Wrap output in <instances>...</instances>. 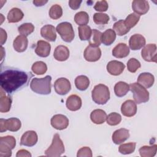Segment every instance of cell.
Segmentation results:
<instances>
[{"instance_id": "cell-22", "label": "cell", "mask_w": 157, "mask_h": 157, "mask_svg": "<svg viewBox=\"0 0 157 157\" xmlns=\"http://www.w3.org/2000/svg\"><path fill=\"white\" fill-rule=\"evenodd\" d=\"M66 105L67 108L71 111L78 110L82 107V99L78 96L72 94L67 98Z\"/></svg>"}, {"instance_id": "cell-23", "label": "cell", "mask_w": 157, "mask_h": 157, "mask_svg": "<svg viewBox=\"0 0 157 157\" xmlns=\"http://www.w3.org/2000/svg\"><path fill=\"white\" fill-rule=\"evenodd\" d=\"M28 44V40L26 36L23 35L18 36L13 42V47L15 51L17 52H25Z\"/></svg>"}, {"instance_id": "cell-21", "label": "cell", "mask_w": 157, "mask_h": 157, "mask_svg": "<svg viewBox=\"0 0 157 157\" xmlns=\"http://www.w3.org/2000/svg\"><path fill=\"white\" fill-rule=\"evenodd\" d=\"M155 82L153 75L149 72L141 73L137 78V83L145 88H149L153 86Z\"/></svg>"}, {"instance_id": "cell-30", "label": "cell", "mask_w": 157, "mask_h": 157, "mask_svg": "<svg viewBox=\"0 0 157 157\" xmlns=\"http://www.w3.org/2000/svg\"><path fill=\"white\" fill-rule=\"evenodd\" d=\"M115 39L116 34L112 29H108L102 34V43L105 45H110L115 40Z\"/></svg>"}, {"instance_id": "cell-47", "label": "cell", "mask_w": 157, "mask_h": 157, "mask_svg": "<svg viewBox=\"0 0 157 157\" xmlns=\"http://www.w3.org/2000/svg\"><path fill=\"white\" fill-rule=\"evenodd\" d=\"M82 2V1L78 0H70L69 1V6L72 9L77 10L80 7Z\"/></svg>"}, {"instance_id": "cell-1", "label": "cell", "mask_w": 157, "mask_h": 157, "mask_svg": "<svg viewBox=\"0 0 157 157\" xmlns=\"http://www.w3.org/2000/svg\"><path fill=\"white\" fill-rule=\"evenodd\" d=\"M31 74L15 69H6L0 75L1 87L7 93H12L27 85L33 77Z\"/></svg>"}, {"instance_id": "cell-36", "label": "cell", "mask_w": 157, "mask_h": 157, "mask_svg": "<svg viewBox=\"0 0 157 157\" xmlns=\"http://www.w3.org/2000/svg\"><path fill=\"white\" fill-rule=\"evenodd\" d=\"M31 69L36 75H42L47 72V66L43 61H36L32 65Z\"/></svg>"}, {"instance_id": "cell-19", "label": "cell", "mask_w": 157, "mask_h": 157, "mask_svg": "<svg viewBox=\"0 0 157 157\" xmlns=\"http://www.w3.org/2000/svg\"><path fill=\"white\" fill-rule=\"evenodd\" d=\"M51 50V45L50 44L44 40H40L37 42V46L35 49V52L37 55L40 57H47L50 53Z\"/></svg>"}, {"instance_id": "cell-5", "label": "cell", "mask_w": 157, "mask_h": 157, "mask_svg": "<svg viewBox=\"0 0 157 157\" xmlns=\"http://www.w3.org/2000/svg\"><path fill=\"white\" fill-rule=\"evenodd\" d=\"M65 148L62 140L58 134L53 136L52 144L45 151V154L47 156H59L64 153Z\"/></svg>"}, {"instance_id": "cell-28", "label": "cell", "mask_w": 157, "mask_h": 157, "mask_svg": "<svg viewBox=\"0 0 157 157\" xmlns=\"http://www.w3.org/2000/svg\"><path fill=\"white\" fill-rule=\"evenodd\" d=\"M24 17L23 12L18 8H12L7 14L9 23H17L22 20Z\"/></svg>"}, {"instance_id": "cell-27", "label": "cell", "mask_w": 157, "mask_h": 157, "mask_svg": "<svg viewBox=\"0 0 157 157\" xmlns=\"http://www.w3.org/2000/svg\"><path fill=\"white\" fill-rule=\"evenodd\" d=\"M107 117V113L102 109H95L92 111L90 114L91 120L97 124L104 123L106 120Z\"/></svg>"}, {"instance_id": "cell-32", "label": "cell", "mask_w": 157, "mask_h": 157, "mask_svg": "<svg viewBox=\"0 0 157 157\" xmlns=\"http://www.w3.org/2000/svg\"><path fill=\"white\" fill-rule=\"evenodd\" d=\"M157 151V145L154 144L151 146L144 145L140 147L139 150L140 155L142 157H153Z\"/></svg>"}, {"instance_id": "cell-41", "label": "cell", "mask_w": 157, "mask_h": 157, "mask_svg": "<svg viewBox=\"0 0 157 157\" xmlns=\"http://www.w3.org/2000/svg\"><path fill=\"white\" fill-rule=\"evenodd\" d=\"M136 144L135 142H129L121 144L119 148L118 151L123 155H128L133 153L136 149Z\"/></svg>"}, {"instance_id": "cell-7", "label": "cell", "mask_w": 157, "mask_h": 157, "mask_svg": "<svg viewBox=\"0 0 157 157\" xmlns=\"http://www.w3.org/2000/svg\"><path fill=\"white\" fill-rule=\"evenodd\" d=\"M56 31L60 35L61 39L66 42H72L75 37L72 25L69 22L65 21L58 24L56 28Z\"/></svg>"}, {"instance_id": "cell-20", "label": "cell", "mask_w": 157, "mask_h": 157, "mask_svg": "<svg viewBox=\"0 0 157 157\" xmlns=\"http://www.w3.org/2000/svg\"><path fill=\"white\" fill-rule=\"evenodd\" d=\"M129 137V131L125 128H121L114 131L112 134L113 142L117 145L126 141Z\"/></svg>"}, {"instance_id": "cell-40", "label": "cell", "mask_w": 157, "mask_h": 157, "mask_svg": "<svg viewBox=\"0 0 157 157\" xmlns=\"http://www.w3.org/2000/svg\"><path fill=\"white\" fill-rule=\"evenodd\" d=\"M102 33L99 31L94 29L92 30V38L89 40L90 45L98 47L102 42Z\"/></svg>"}, {"instance_id": "cell-49", "label": "cell", "mask_w": 157, "mask_h": 157, "mask_svg": "<svg viewBox=\"0 0 157 157\" xmlns=\"http://www.w3.org/2000/svg\"><path fill=\"white\" fill-rule=\"evenodd\" d=\"M0 33H1V45H2L7 40V33L6 31H4L2 28H0Z\"/></svg>"}, {"instance_id": "cell-17", "label": "cell", "mask_w": 157, "mask_h": 157, "mask_svg": "<svg viewBox=\"0 0 157 157\" xmlns=\"http://www.w3.org/2000/svg\"><path fill=\"white\" fill-rule=\"evenodd\" d=\"M149 8L148 2L145 0H134L132 2V10L139 15H142L147 13Z\"/></svg>"}, {"instance_id": "cell-48", "label": "cell", "mask_w": 157, "mask_h": 157, "mask_svg": "<svg viewBox=\"0 0 157 157\" xmlns=\"http://www.w3.org/2000/svg\"><path fill=\"white\" fill-rule=\"evenodd\" d=\"M17 157H31V154L26 150L21 149L17 151L16 154Z\"/></svg>"}, {"instance_id": "cell-9", "label": "cell", "mask_w": 157, "mask_h": 157, "mask_svg": "<svg viewBox=\"0 0 157 157\" xmlns=\"http://www.w3.org/2000/svg\"><path fill=\"white\" fill-rule=\"evenodd\" d=\"M142 58L148 62L156 63V45L155 44H148L141 51Z\"/></svg>"}, {"instance_id": "cell-14", "label": "cell", "mask_w": 157, "mask_h": 157, "mask_svg": "<svg viewBox=\"0 0 157 157\" xmlns=\"http://www.w3.org/2000/svg\"><path fill=\"white\" fill-rule=\"evenodd\" d=\"M121 112L122 114L125 117H133L137 112L136 103L131 99L124 101L121 105Z\"/></svg>"}, {"instance_id": "cell-45", "label": "cell", "mask_w": 157, "mask_h": 157, "mask_svg": "<svg viewBox=\"0 0 157 157\" xmlns=\"http://www.w3.org/2000/svg\"><path fill=\"white\" fill-rule=\"evenodd\" d=\"M108 3L105 0L97 1L94 6V9L98 12H105L108 9Z\"/></svg>"}, {"instance_id": "cell-35", "label": "cell", "mask_w": 157, "mask_h": 157, "mask_svg": "<svg viewBox=\"0 0 157 157\" xmlns=\"http://www.w3.org/2000/svg\"><path fill=\"white\" fill-rule=\"evenodd\" d=\"M74 21L78 25H86L89 22V15L86 12H78L75 15Z\"/></svg>"}, {"instance_id": "cell-15", "label": "cell", "mask_w": 157, "mask_h": 157, "mask_svg": "<svg viewBox=\"0 0 157 157\" xmlns=\"http://www.w3.org/2000/svg\"><path fill=\"white\" fill-rule=\"evenodd\" d=\"M125 67L124 64L118 61H110L107 64L106 68L107 72L112 75H119L124 71Z\"/></svg>"}, {"instance_id": "cell-43", "label": "cell", "mask_w": 157, "mask_h": 157, "mask_svg": "<svg viewBox=\"0 0 157 157\" xmlns=\"http://www.w3.org/2000/svg\"><path fill=\"white\" fill-rule=\"evenodd\" d=\"M107 123L110 126H116L121 121V116L116 112L110 113L106 118Z\"/></svg>"}, {"instance_id": "cell-44", "label": "cell", "mask_w": 157, "mask_h": 157, "mask_svg": "<svg viewBox=\"0 0 157 157\" xmlns=\"http://www.w3.org/2000/svg\"><path fill=\"white\" fill-rule=\"evenodd\" d=\"M141 66L140 63L136 58H130L127 63V69L132 73L136 72Z\"/></svg>"}, {"instance_id": "cell-26", "label": "cell", "mask_w": 157, "mask_h": 157, "mask_svg": "<svg viewBox=\"0 0 157 157\" xmlns=\"http://www.w3.org/2000/svg\"><path fill=\"white\" fill-rule=\"evenodd\" d=\"M12 99L10 96H6L3 90L1 88L0 90V112L6 113L10 109Z\"/></svg>"}, {"instance_id": "cell-46", "label": "cell", "mask_w": 157, "mask_h": 157, "mask_svg": "<svg viewBox=\"0 0 157 157\" xmlns=\"http://www.w3.org/2000/svg\"><path fill=\"white\" fill-rule=\"evenodd\" d=\"M93 156L92 151L88 147H83L81 148H80L77 154V157H91Z\"/></svg>"}, {"instance_id": "cell-10", "label": "cell", "mask_w": 157, "mask_h": 157, "mask_svg": "<svg viewBox=\"0 0 157 157\" xmlns=\"http://www.w3.org/2000/svg\"><path fill=\"white\" fill-rule=\"evenodd\" d=\"M54 88L57 94L65 95L69 93L71 89V82L66 78H59L54 83Z\"/></svg>"}, {"instance_id": "cell-11", "label": "cell", "mask_w": 157, "mask_h": 157, "mask_svg": "<svg viewBox=\"0 0 157 157\" xmlns=\"http://www.w3.org/2000/svg\"><path fill=\"white\" fill-rule=\"evenodd\" d=\"M83 56L87 61L95 62L100 59L101 56V50L98 47L89 45L85 48Z\"/></svg>"}, {"instance_id": "cell-2", "label": "cell", "mask_w": 157, "mask_h": 157, "mask_svg": "<svg viewBox=\"0 0 157 157\" xmlns=\"http://www.w3.org/2000/svg\"><path fill=\"white\" fill-rule=\"evenodd\" d=\"M52 77L46 75L44 78H33L30 83L33 91L40 94H49L51 93Z\"/></svg>"}, {"instance_id": "cell-34", "label": "cell", "mask_w": 157, "mask_h": 157, "mask_svg": "<svg viewBox=\"0 0 157 157\" xmlns=\"http://www.w3.org/2000/svg\"><path fill=\"white\" fill-rule=\"evenodd\" d=\"M78 36L81 40H89L91 37L92 30L88 25L80 26L78 28Z\"/></svg>"}, {"instance_id": "cell-8", "label": "cell", "mask_w": 157, "mask_h": 157, "mask_svg": "<svg viewBox=\"0 0 157 157\" xmlns=\"http://www.w3.org/2000/svg\"><path fill=\"white\" fill-rule=\"evenodd\" d=\"M21 123L17 118L12 117L7 120L3 118L0 119L1 132H5L7 130L12 132H16L21 128Z\"/></svg>"}, {"instance_id": "cell-42", "label": "cell", "mask_w": 157, "mask_h": 157, "mask_svg": "<svg viewBox=\"0 0 157 157\" xmlns=\"http://www.w3.org/2000/svg\"><path fill=\"white\" fill-rule=\"evenodd\" d=\"M110 18L106 13H95L93 15V21L96 25H105L108 23Z\"/></svg>"}, {"instance_id": "cell-37", "label": "cell", "mask_w": 157, "mask_h": 157, "mask_svg": "<svg viewBox=\"0 0 157 157\" xmlns=\"http://www.w3.org/2000/svg\"><path fill=\"white\" fill-rule=\"evenodd\" d=\"M140 20V15L136 13H130L124 20L125 25L130 29L134 27Z\"/></svg>"}, {"instance_id": "cell-4", "label": "cell", "mask_w": 157, "mask_h": 157, "mask_svg": "<svg viewBox=\"0 0 157 157\" xmlns=\"http://www.w3.org/2000/svg\"><path fill=\"white\" fill-rule=\"evenodd\" d=\"M129 90L133 93V98L137 104L145 103L149 100V92L138 83H132L129 85Z\"/></svg>"}, {"instance_id": "cell-50", "label": "cell", "mask_w": 157, "mask_h": 157, "mask_svg": "<svg viewBox=\"0 0 157 157\" xmlns=\"http://www.w3.org/2000/svg\"><path fill=\"white\" fill-rule=\"evenodd\" d=\"M33 4L37 7H40L45 5L46 3L48 2V1H44V0H34L33 1Z\"/></svg>"}, {"instance_id": "cell-6", "label": "cell", "mask_w": 157, "mask_h": 157, "mask_svg": "<svg viewBox=\"0 0 157 157\" xmlns=\"http://www.w3.org/2000/svg\"><path fill=\"white\" fill-rule=\"evenodd\" d=\"M16 145V139L13 136H6L0 138V156L9 157L12 155V150Z\"/></svg>"}, {"instance_id": "cell-18", "label": "cell", "mask_w": 157, "mask_h": 157, "mask_svg": "<svg viewBox=\"0 0 157 157\" xmlns=\"http://www.w3.org/2000/svg\"><path fill=\"white\" fill-rule=\"evenodd\" d=\"M41 36L50 42H54L56 39V29L52 25H44L40 29Z\"/></svg>"}, {"instance_id": "cell-24", "label": "cell", "mask_w": 157, "mask_h": 157, "mask_svg": "<svg viewBox=\"0 0 157 157\" xmlns=\"http://www.w3.org/2000/svg\"><path fill=\"white\" fill-rule=\"evenodd\" d=\"M53 56L55 59L59 61H64L68 59L69 56V50L66 46L58 45L54 51Z\"/></svg>"}, {"instance_id": "cell-38", "label": "cell", "mask_w": 157, "mask_h": 157, "mask_svg": "<svg viewBox=\"0 0 157 157\" xmlns=\"http://www.w3.org/2000/svg\"><path fill=\"white\" fill-rule=\"evenodd\" d=\"M49 16L52 19L57 20L61 17L63 15L62 7L58 4L53 5L49 10Z\"/></svg>"}, {"instance_id": "cell-25", "label": "cell", "mask_w": 157, "mask_h": 157, "mask_svg": "<svg viewBox=\"0 0 157 157\" xmlns=\"http://www.w3.org/2000/svg\"><path fill=\"white\" fill-rule=\"evenodd\" d=\"M129 53V47L124 43H120L117 44L112 50V55L117 58H125Z\"/></svg>"}, {"instance_id": "cell-31", "label": "cell", "mask_w": 157, "mask_h": 157, "mask_svg": "<svg viewBox=\"0 0 157 157\" xmlns=\"http://www.w3.org/2000/svg\"><path fill=\"white\" fill-rule=\"evenodd\" d=\"M75 85L78 90L85 91L90 85V80L86 75H78L75 79Z\"/></svg>"}, {"instance_id": "cell-33", "label": "cell", "mask_w": 157, "mask_h": 157, "mask_svg": "<svg viewBox=\"0 0 157 157\" xmlns=\"http://www.w3.org/2000/svg\"><path fill=\"white\" fill-rule=\"evenodd\" d=\"M113 30L115 31L118 36H122L126 34L129 31V29L125 25L124 20H120L115 22L113 26Z\"/></svg>"}, {"instance_id": "cell-16", "label": "cell", "mask_w": 157, "mask_h": 157, "mask_svg": "<svg viewBox=\"0 0 157 157\" xmlns=\"http://www.w3.org/2000/svg\"><path fill=\"white\" fill-rule=\"evenodd\" d=\"M146 40L145 37L139 34H135L131 36L129 40V47L132 50H137L145 46Z\"/></svg>"}, {"instance_id": "cell-39", "label": "cell", "mask_w": 157, "mask_h": 157, "mask_svg": "<svg viewBox=\"0 0 157 157\" xmlns=\"http://www.w3.org/2000/svg\"><path fill=\"white\" fill-rule=\"evenodd\" d=\"M18 33L21 35L28 36L34 31V26L31 23H25L18 28Z\"/></svg>"}, {"instance_id": "cell-3", "label": "cell", "mask_w": 157, "mask_h": 157, "mask_svg": "<svg viewBox=\"0 0 157 157\" xmlns=\"http://www.w3.org/2000/svg\"><path fill=\"white\" fill-rule=\"evenodd\" d=\"M93 101L100 105L105 104L110 99V91L106 85L98 84L96 85L91 92Z\"/></svg>"}, {"instance_id": "cell-12", "label": "cell", "mask_w": 157, "mask_h": 157, "mask_svg": "<svg viewBox=\"0 0 157 157\" xmlns=\"http://www.w3.org/2000/svg\"><path fill=\"white\" fill-rule=\"evenodd\" d=\"M50 122L51 125L57 130L64 129L69 125V119L62 114H56L53 116Z\"/></svg>"}, {"instance_id": "cell-29", "label": "cell", "mask_w": 157, "mask_h": 157, "mask_svg": "<svg viewBox=\"0 0 157 157\" xmlns=\"http://www.w3.org/2000/svg\"><path fill=\"white\" fill-rule=\"evenodd\" d=\"M129 91V86L124 82H118L114 86V92L117 96L123 97Z\"/></svg>"}, {"instance_id": "cell-13", "label": "cell", "mask_w": 157, "mask_h": 157, "mask_svg": "<svg viewBox=\"0 0 157 157\" xmlns=\"http://www.w3.org/2000/svg\"><path fill=\"white\" fill-rule=\"evenodd\" d=\"M37 140L38 137L37 133L34 131H28L22 135L20 140V145L33 147L36 144Z\"/></svg>"}]
</instances>
